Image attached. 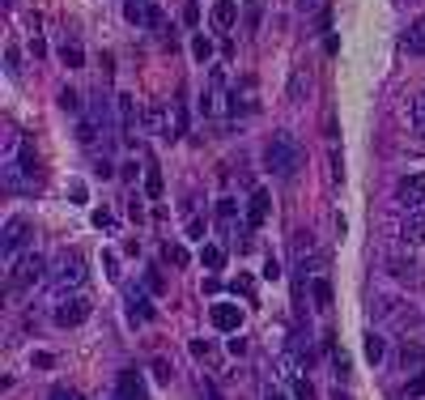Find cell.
Instances as JSON below:
<instances>
[{
  "label": "cell",
  "instance_id": "27",
  "mask_svg": "<svg viewBox=\"0 0 425 400\" xmlns=\"http://www.w3.org/2000/svg\"><path fill=\"white\" fill-rule=\"evenodd\" d=\"M413 124H417V132L425 136V94L417 98V102H413Z\"/></svg>",
  "mask_w": 425,
  "mask_h": 400
},
{
  "label": "cell",
  "instance_id": "6",
  "mask_svg": "<svg viewBox=\"0 0 425 400\" xmlns=\"http://www.w3.org/2000/svg\"><path fill=\"white\" fill-rule=\"evenodd\" d=\"M123 13H128V21H132V26H149V30H162V26H166V17H162L149 0H128V4H123Z\"/></svg>",
  "mask_w": 425,
  "mask_h": 400
},
{
  "label": "cell",
  "instance_id": "32",
  "mask_svg": "<svg viewBox=\"0 0 425 400\" xmlns=\"http://www.w3.org/2000/svg\"><path fill=\"white\" fill-rule=\"evenodd\" d=\"M51 400H81V392H77V388H64V384H60V388H51Z\"/></svg>",
  "mask_w": 425,
  "mask_h": 400
},
{
  "label": "cell",
  "instance_id": "16",
  "mask_svg": "<svg viewBox=\"0 0 425 400\" xmlns=\"http://www.w3.org/2000/svg\"><path fill=\"white\" fill-rule=\"evenodd\" d=\"M128 315H132V320H140V324H145V320H153V307H149V298H145L140 290H128Z\"/></svg>",
  "mask_w": 425,
  "mask_h": 400
},
{
  "label": "cell",
  "instance_id": "30",
  "mask_svg": "<svg viewBox=\"0 0 425 400\" xmlns=\"http://www.w3.org/2000/svg\"><path fill=\"white\" fill-rule=\"evenodd\" d=\"M145 286H149V290H158V294L166 290V281H162V273H158V269H149V273H145Z\"/></svg>",
  "mask_w": 425,
  "mask_h": 400
},
{
  "label": "cell",
  "instance_id": "1",
  "mask_svg": "<svg viewBox=\"0 0 425 400\" xmlns=\"http://www.w3.org/2000/svg\"><path fill=\"white\" fill-rule=\"evenodd\" d=\"M264 162L277 179H294L298 166H302V145L289 136V132H272V141L264 145Z\"/></svg>",
  "mask_w": 425,
  "mask_h": 400
},
{
  "label": "cell",
  "instance_id": "38",
  "mask_svg": "<svg viewBox=\"0 0 425 400\" xmlns=\"http://www.w3.org/2000/svg\"><path fill=\"white\" fill-rule=\"evenodd\" d=\"M68 192H72V205H85V183H72Z\"/></svg>",
  "mask_w": 425,
  "mask_h": 400
},
{
  "label": "cell",
  "instance_id": "41",
  "mask_svg": "<svg viewBox=\"0 0 425 400\" xmlns=\"http://www.w3.org/2000/svg\"><path fill=\"white\" fill-rule=\"evenodd\" d=\"M264 400H289V396H285V392H277V388H268V392H264Z\"/></svg>",
  "mask_w": 425,
  "mask_h": 400
},
{
  "label": "cell",
  "instance_id": "31",
  "mask_svg": "<svg viewBox=\"0 0 425 400\" xmlns=\"http://www.w3.org/2000/svg\"><path fill=\"white\" fill-rule=\"evenodd\" d=\"M192 358H204V362H209V358H213V345H209V341H192Z\"/></svg>",
  "mask_w": 425,
  "mask_h": 400
},
{
  "label": "cell",
  "instance_id": "3",
  "mask_svg": "<svg viewBox=\"0 0 425 400\" xmlns=\"http://www.w3.org/2000/svg\"><path fill=\"white\" fill-rule=\"evenodd\" d=\"M51 281H55L60 290H68V286H81V281H85V256L64 247V252L51 260Z\"/></svg>",
  "mask_w": 425,
  "mask_h": 400
},
{
  "label": "cell",
  "instance_id": "9",
  "mask_svg": "<svg viewBox=\"0 0 425 400\" xmlns=\"http://www.w3.org/2000/svg\"><path fill=\"white\" fill-rule=\"evenodd\" d=\"M213 328L217 333H238L243 328V311H238V303H213Z\"/></svg>",
  "mask_w": 425,
  "mask_h": 400
},
{
  "label": "cell",
  "instance_id": "24",
  "mask_svg": "<svg viewBox=\"0 0 425 400\" xmlns=\"http://www.w3.org/2000/svg\"><path fill=\"white\" fill-rule=\"evenodd\" d=\"M60 107H64V111H72V115H77V111H81V94H77V90H68V85H64V90H60Z\"/></svg>",
  "mask_w": 425,
  "mask_h": 400
},
{
  "label": "cell",
  "instance_id": "23",
  "mask_svg": "<svg viewBox=\"0 0 425 400\" xmlns=\"http://www.w3.org/2000/svg\"><path fill=\"white\" fill-rule=\"evenodd\" d=\"M192 55H196L200 64H209V60H213V43H209L204 34H196V38H192Z\"/></svg>",
  "mask_w": 425,
  "mask_h": 400
},
{
  "label": "cell",
  "instance_id": "39",
  "mask_svg": "<svg viewBox=\"0 0 425 400\" xmlns=\"http://www.w3.org/2000/svg\"><path fill=\"white\" fill-rule=\"evenodd\" d=\"M264 277H268V281H277V277H281V264H277V260H268V264H264Z\"/></svg>",
  "mask_w": 425,
  "mask_h": 400
},
{
  "label": "cell",
  "instance_id": "33",
  "mask_svg": "<svg viewBox=\"0 0 425 400\" xmlns=\"http://www.w3.org/2000/svg\"><path fill=\"white\" fill-rule=\"evenodd\" d=\"M421 396H425V371L413 379V384H409V400H421Z\"/></svg>",
  "mask_w": 425,
  "mask_h": 400
},
{
  "label": "cell",
  "instance_id": "14",
  "mask_svg": "<svg viewBox=\"0 0 425 400\" xmlns=\"http://www.w3.org/2000/svg\"><path fill=\"white\" fill-rule=\"evenodd\" d=\"M119 400H145V384L136 371H119Z\"/></svg>",
  "mask_w": 425,
  "mask_h": 400
},
{
  "label": "cell",
  "instance_id": "34",
  "mask_svg": "<svg viewBox=\"0 0 425 400\" xmlns=\"http://www.w3.org/2000/svg\"><path fill=\"white\" fill-rule=\"evenodd\" d=\"M149 196H162V175H158V166H149Z\"/></svg>",
  "mask_w": 425,
  "mask_h": 400
},
{
  "label": "cell",
  "instance_id": "17",
  "mask_svg": "<svg viewBox=\"0 0 425 400\" xmlns=\"http://www.w3.org/2000/svg\"><path fill=\"white\" fill-rule=\"evenodd\" d=\"M404 47H409L413 55H425V17H417V21L404 30Z\"/></svg>",
  "mask_w": 425,
  "mask_h": 400
},
{
  "label": "cell",
  "instance_id": "42",
  "mask_svg": "<svg viewBox=\"0 0 425 400\" xmlns=\"http://www.w3.org/2000/svg\"><path fill=\"white\" fill-rule=\"evenodd\" d=\"M332 400H349V396H345V392H341V388H336V392H332Z\"/></svg>",
  "mask_w": 425,
  "mask_h": 400
},
{
  "label": "cell",
  "instance_id": "11",
  "mask_svg": "<svg viewBox=\"0 0 425 400\" xmlns=\"http://www.w3.org/2000/svg\"><path fill=\"white\" fill-rule=\"evenodd\" d=\"M400 239L404 243H425V209H409V217L400 226Z\"/></svg>",
  "mask_w": 425,
  "mask_h": 400
},
{
  "label": "cell",
  "instance_id": "12",
  "mask_svg": "<svg viewBox=\"0 0 425 400\" xmlns=\"http://www.w3.org/2000/svg\"><path fill=\"white\" fill-rule=\"evenodd\" d=\"M217 226H221L226 234L238 230V200H234V196H221V200H217Z\"/></svg>",
  "mask_w": 425,
  "mask_h": 400
},
{
  "label": "cell",
  "instance_id": "29",
  "mask_svg": "<svg viewBox=\"0 0 425 400\" xmlns=\"http://www.w3.org/2000/svg\"><path fill=\"white\" fill-rule=\"evenodd\" d=\"M400 362H404V367H409V362H413V367H421V362H425V350H417V345H413V350H404V354H400Z\"/></svg>",
  "mask_w": 425,
  "mask_h": 400
},
{
  "label": "cell",
  "instance_id": "19",
  "mask_svg": "<svg viewBox=\"0 0 425 400\" xmlns=\"http://www.w3.org/2000/svg\"><path fill=\"white\" fill-rule=\"evenodd\" d=\"M307 90H311V77H307V68H298V72L289 77V102H302Z\"/></svg>",
  "mask_w": 425,
  "mask_h": 400
},
{
  "label": "cell",
  "instance_id": "20",
  "mask_svg": "<svg viewBox=\"0 0 425 400\" xmlns=\"http://www.w3.org/2000/svg\"><path fill=\"white\" fill-rule=\"evenodd\" d=\"M60 55H64V64H68V68H81V64H85L81 43H64V47H60Z\"/></svg>",
  "mask_w": 425,
  "mask_h": 400
},
{
  "label": "cell",
  "instance_id": "25",
  "mask_svg": "<svg viewBox=\"0 0 425 400\" xmlns=\"http://www.w3.org/2000/svg\"><path fill=\"white\" fill-rule=\"evenodd\" d=\"M170 375H175L170 362H166V358H153V379H158V384H170Z\"/></svg>",
  "mask_w": 425,
  "mask_h": 400
},
{
  "label": "cell",
  "instance_id": "36",
  "mask_svg": "<svg viewBox=\"0 0 425 400\" xmlns=\"http://www.w3.org/2000/svg\"><path fill=\"white\" fill-rule=\"evenodd\" d=\"M294 396H298V400H311L315 392H311V384H307V379H294Z\"/></svg>",
  "mask_w": 425,
  "mask_h": 400
},
{
  "label": "cell",
  "instance_id": "21",
  "mask_svg": "<svg viewBox=\"0 0 425 400\" xmlns=\"http://www.w3.org/2000/svg\"><path fill=\"white\" fill-rule=\"evenodd\" d=\"M221 260H226V256H221L217 243H204V247H200V264H204V269H221Z\"/></svg>",
  "mask_w": 425,
  "mask_h": 400
},
{
  "label": "cell",
  "instance_id": "7",
  "mask_svg": "<svg viewBox=\"0 0 425 400\" xmlns=\"http://www.w3.org/2000/svg\"><path fill=\"white\" fill-rule=\"evenodd\" d=\"M145 132H158V136H179V119H170V107L158 102L145 111Z\"/></svg>",
  "mask_w": 425,
  "mask_h": 400
},
{
  "label": "cell",
  "instance_id": "2",
  "mask_svg": "<svg viewBox=\"0 0 425 400\" xmlns=\"http://www.w3.org/2000/svg\"><path fill=\"white\" fill-rule=\"evenodd\" d=\"M43 277H51V264H47L38 252L17 256V260L9 264V286H13V290H30V286H38Z\"/></svg>",
  "mask_w": 425,
  "mask_h": 400
},
{
  "label": "cell",
  "instance_id": "10",
  "mask_svg": "<svg viewBox=\"0 0 425 400\" xmlns=\"http://www.w3.org/2000/svg\"><path fill=\"white\" fill-rule=\"evenodd\" d=\"M400 205L404 209H425V171L421 175H409V179H400Z\"/></svg>",
  "mask_w": 425,
  "mask_h": 400
},
{
  "label": "cell",
  "instance_id": "22",
  "mask_svg": "<svg viewBox=\"0 0 425 400\" xmlns=\"http://www.w3.org/2000/svg\"><path fill=\"white\" fill-rule=\"evenodd\" d=\"M383 354H387V341H383L379 333H370V337H366V358H370V362H383Z\"/></svg>",
  "mask_w": 425,
  "mask_h": 400
},
{
  "label": "cell",
  "instance_id": "8",
  "mask_svg": "<svg viewBox=\"0 0 425 400\" xmlns=\"http://www.w3.org/2000/svg\"><path fill=\"white\" fill-rule=\"evenodd\" d=\"M115 107H119V124H123V136L132 141V132L145 124V111L136 107V98H132V94H115Z\"/></svg>",
  "mask_w": 425,
  "mask_h": 400
},
{
  "label": "cell",
  "instance_id": "15",
  "mask_svg": "<svg viewBox=\"0 0 425 400\" xmlns=\"http://www.w3.org/2000/svg\"><path fill=\"white\" fill-rule=\"evenodd\" d=\"M234 21H238V4H234V0H217V4H213V26H217V30H230Z\"/></svg>",
  "mask_w": 425,
  "mask_h": 400
},
{
  "label": "cell",
  "instance_id": "5",
  "mask_svg": "<svg viewBox=\"0 0 425 400\" xmlns=\"http://www.w3.org/2000/svg\"><path fill=\"white\" fill-rule=\"evenodd\" d=\"M89 311H94V303H89L85 294H68V298L55 303V324H60V328H77V324L89 320Z\"/></svg>",
  "mask_w": 425,
  "mask_h": 400
},
{
  "label": "cell",
  "instance_id": "37",
  "mask_svg": "<svg viewBox=\"0 0 425 400\" xmlns=\"http://www.w3.org/2000/svg\"><path fill=\"white\" fill-rule=\"evenodd\" d=\"M200 396H204V400H221V396H217V388H213L209 379H200Z\"/></svg>",
  "mask_w": 425,
  "mask_h": 400
},
{
  "label": "cell",
  "instance_id": "26",
  "mask_svg": "<svg viewBox=\"0 0 425 400\" xmlns=\"http://www.w3.org/2000/svg\"><path fill=\"white\" fill-rule=\"evenodd\" d=\"M162 256H166V260H170V264H187V252H183V247H179V243H175V247H170V243H166V247H162Z\"/></svg>",
  "mask_w": 425,
  "mask_h": 400
},
{
  "label": "cell",
  "instance_id": "4",
  "mask_svg": "<svg viewBox=\"0 0 425 400\" xmlns=\"http://www.w3.org/2000/svg\"><path fill=\"white\" fill-rule=\"evenodd\" d=\"M30 243V222L26 217H9L4 222V230H0V256L13 264L17 256H21V247Z\"/></svg>",
  "mask_w": 425,
  "mask_h": 400
},
{
  "label": "cell",
  "instance_id": "18",
  "mask_svg": "<svg viewBox=\"0 0 425 400\" xmlns=\"http://www.w3.org/2000/svg\"><path fill=\"white\" fill-rule=\"evenodd\" d=\"M311 298H315V307H319V311H328V307H332V286H328V277H315V281H311Z\"/></svg>",
  "mask_w": 425,
  "mask_h": 400
},
{
  "label": "cell",
  "instance_id": "40",
  "mask_svg": "<svg viewBox=\"0 0 425 400\" xmlns=\"http://www.w3.org/2000/svg\"><path fill=\"white\" fill-rule=\"evenodd\" d=\"M243 350H247V341H243V337H230V354H234V358H238V354H243Z\"/></svg>",
  "mask_w": 425,
  "mask_h": 400
},
{
  "label": "cell",
  "instance_id": "35",
  "mask_svg": "<svg viewBox=\"0 0 425 400\" xmlns=\"http://www.w3.org/2000/svg\"><path fill=\"white\" fill-rule=\"evenodd\" d=\"M94 226H98V230H106V226H115V217H111V209H98V213H94Z\"/></svg>",
  "mask_w": 425,
  "mask_h": 400
},
{
  "label": "cell",
  "instance_id": "28",
  "mask_svg": "<svg viewBox=\"0 0 425 400\" xmlns=\"http://www.w3.org/2000/svg\"><path fill=\"white\" fill-rule=\"evenodd\" d=\"M183 21H187V26H200V4H196V0L183 4Z\"/></svg>",
  "mask_w": 425,
  "mask_h": 400
},
{
  "label": "cell",
  "instance_id": "13",
  "mask_svg": "<svg viewBox=\"0 0 425 400\" xmlns=\"http://www.w3.org/2000/svg\"><path fill=\"white\" fill-rule=\"evenodd\" d=\"M268 217V192H251V205H247V230H260Z\"/></svg>",
  "mask_w": 425,
  "mask_h": 400
}]
</instances>
